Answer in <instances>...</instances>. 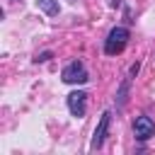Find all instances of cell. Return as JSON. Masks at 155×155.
<instances>
[{"instance_id":"obj_7","label":"cell","mask_w":155,"mask_h":155,"mask_svg":"<svg viewBox=\"0 0 155 155\" xmlns=\"http://www.w3.org/2000/svg\"><path fill=\"white\" fill-rule=\"evenodd\" d=\"M36 5H39V10H41L44 15H48V17H56V15L61 12L58 0H36Z\"/></svg>"},{"instance_id":"obj_8","label":"cell","mask_w":155,"mask_h":155,"mask_svg":"<svg viewBox=\"0 0 155 155\" xmlns=\"http://www.w3.org/2000/svg\"><path fill=\"white\" fill-rule=\"evenodd\" d=\"M48 58H51V51H44V53H39V56L34 58V63H46Z\"/></svg>"},{"instance_id":"obj_1","label":"cell","mask_w":155,"mask_h":155,"mask_svg":"<svg viewBox=\"0 0 155 155\" xmlns=\"http://www.w3.org/2000/svg\"><path fill=\"white\" fill-rule=\"evenodd\" d=\"M128 39H131V31H128L126 27H114V29H109V34H107V39H104V53H107V56L121 53V51L126 48Z\"/></svg>"},{"instance_id":"obj_9","label":"cell","mask_w":155,"mask_h":155,"mask_svg":"<svg viewBox=\"0 0 155 155\" xmlns=\"http://www.w3.org/2000/svg\"><path fill=\"white\" fill-rule=\"evenodd\" d=\"M109 5H111V7H119V5H121V0H109Z\"/></svg>"},{"instance_id":"obj_4","label":"cell","mask_w":155,"mask_h":155,"mask_svg":"<svg viewBox=\"0 0 155 155\" xmlns=\"http://www.w3.org/2000/svg\"><path fill=\"white\" fill-rule=\"evenodd\" d=\"M68 111H70L73 116L82 119L85 111H87V92H82V90L70 92V94H68Z\"/></svg>"},{"instance_id":"obj_6","label":"cell","mask_w":155,"mask_h":155,"mask_svg":"<svg viewBox=\"0 0 155 155\" xmlns=\"http://www.w3.org/2000/svg\"><path fill=\"white\" fill-rule=\"evenodd\" d=\"M128 87H131V78H124V80H121V85H119V92H116V107H119V109H124V107H126Z\"/></svg>"},{"instance_id":"obj_5","label":"cell","mask_w":155,"mask_h":155,"mask_svg":"<svg viewBox=\"0 0 155 155\" xmlns=\"http://www.w3.org/2000/svg\"><path fill=\"white\" fill-rule=\"evenodd\" d=\"M109 121H111V111H102L99 124H97L94 136H92V143H90L92 150H99V148L104 145V138H107V133H109Z\"/></svg>"},{"instance_id":"obj_2","label":"cell","mask_w":155,"mask_h":155,"mask_svg":"<svg viewBox=\"0 0 155 155\" xmlns=\"http://www.w3.org/2000/svg\"><path fill=\"white\" fill-rule=\"evenodd\" d=\"M61 78H63V82H68V85H85V82L90 80V73H87V68H85L82 61H70V63L63 68Z\"/></svg>"},{"instance_id":"obj_3","label":"cell","mask_w":155,"mask_h":155,"mask_svg":"<svg viewBox=\"0 0 155 155\" xmlns=\"http://www.w3.org/2000/svg\"><path fill=\"white\" fill-rule=\"evenodd\" d=\"M133 136H136V140H140V143H145L148 138H153L155 136V121L150 119V116H136V121H133Z\"/></svg>"}]
</instances>
